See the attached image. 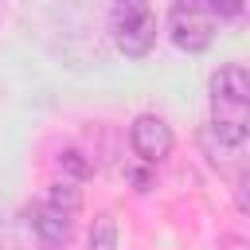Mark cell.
Returning <instances> with one entry per match:
<instances>
[{"mask_svg":"<svg viewBox=\"0 0 250 250\" xmlns=\"http://www.w3.org/2000/svg\"><path fill=\"white\" fill-rule=\"evenodd\" d=\"M90 250H117V223L109 211H102L90 227Z\"/></svg>","mask_w":250,"mask_h":250,"instance_id":"obj_6","label":"cell"},{"mask_svg":"<svg viewBox=\"0 0 250 250\" xmlns=\"http://www.w3.org/2000/svg\"><path fill=\"white\" fill-rule=\"evenodd\" d=\"M59 168H66V172H74L78 180H86V176H90V168H86V164L78 160V152H62V156H59Z\"/></svg>","mask_w":250,"mask_h":250,"instance_id":"obj_7","label":"cell"},{"mask_svg":"<svg viewBox=\"0 0 250 250\" xmlns=\"http://www.w3.org/2000/svg\"><path fill=\"white\" fill-rule=\"evenodd\" d=\"M129 145H133V152H137L145 164H160V160L172 152L176 137H172V125H168L164 117L141 113V117H133V125H129Z\"/></svg>","mask_w":250,"mask_h":250,"instance_id":"obj_5","label":"cell"},{"mask_svg":"<svg viewBox=\"0 0 250 250\" xmlns=\"http://www.w3.org/2000/svg\"><path fill=\"white\" fill-rule=\"evenodd\" d=\"M109 31H113V43L125 55L141 59L156 43V12L148 4H141V0H121L109 12Z\"/></svg>","mask_w":250,"mask_h":250,"instance_id":"obj_4","label":"cell"},{"mask_svg":"<svg viewBox=\"0 0 250 250\" xmlns=\"http://www.w3.org/2000/svg\"><path fill=\"white\" fill-rule=\"evenodd\" d=\"M4 230H8V223H4V203H0V246H4Z\"/></svg>","mask_w":250,"mask_h":250,"instance_id":"obj_10","label":"cell"},{"mask_svg":"<svg viewBox=\"0 0 250 250\" xmlns=\"http://www.w3.org/2000/svg\"><path fill=\"white\" fill-rule=\"evenodd\" d=\"M78 211H82V191H78V184L59 180V184H51V188L43 191V199L27 211V223H31V230H35V238H39L43 246H66Z\"/></svg>","mask_w":250,"mask_h":250,"instance_id":"obj_2","label":"cell"},{"mask_svg":"<svg viewBox=\"0 0 250 250\" xmlns=\"http://www.w3.org/2000/svg\"><path fill=\"white\" fill-rule=\"evenodd\" d=\"M211 133L223 145H246L250 141V70L238 62H223L211 82Z\"/></svg>","mask_w":250,"mask_h":250,"instance_id":"obj_1","label":"cell"},{"mask_svg":"<svg viewBox=\"0 0 250 250\" xmlns=\"http://www.w3.org/2000/svg\"><path fill=\"white\" fill-rule=\"evenodd\" d=\"M234 203H238L242 215H250V172H242V180H238V188H234Z\"/></svg>","mask_w":250,"mask_h":250,"instance_id":"obj_8","label":"cell"},{"mask_svg":"<svg viewBox=\"0 0 250 250\" xmlns=\"http://www.w3.org/2000/svg\"><path fill=\"white\" fill-rule=\"evenodd\" d=\"M219 4H199V0H180L168 8V31H172V43L180 51H203L211 47L215 31H219Z\"/></svg>","mask_w":250,"mask_h":250,"instance_id":"obj_3","label":"cell"},{"mask_svg":"<svg viewBox=\"0 0 250 250\" xmlns=\"http://www.w3.org/2000/svg\"><path fill=\"white\" fill-rule=\"evenodd\" d=\"M219 250H250V242H246V238H238V234H227V238L219 242Z\"/></svg>","mask_w":250,"mask_h":250,"instance_id":"obj_9","label":"cell"}]
</instances>
